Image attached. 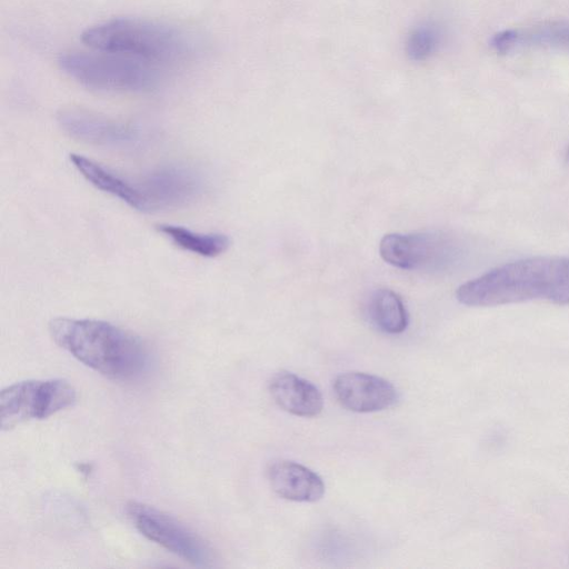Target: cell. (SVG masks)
<instances>
[{
  "label": "cell",
  "instance_id": "obj_1",
  "mask_svg": "<svg viewBox=\"0 0 569 569\" xmlns=\"http://www.w3.org/2000/svg\"><path fill=\"white\" fill-rule=\"evenodd\" d=\"M457 300L492 307L530 300L569 303V258L533 257L497 267L461 284Z\"/></svg>",
  "mask_w": 569,
  "mask_h": 569
},
{
  "label": "cell",
  "instance_id": "obj_2",
  "mask_svg": "<svg viewBox=\"0 0 569 569\" xmlns=\"http://www.w3.org/2000/svg\"><path fill=\"white\" fill-rule=\"evenodd\" d=\"M49 333L86 367L114 380L137 378L149 363L144 342L108 321L59 317L49 322Z\"/></svg>",
  "mask_w": 569,
  "mask_h": 569
},
{
  "label": "cell",
  "instance_id": "obj_3",
  "mask_svg": "<svg viewBox=\"0 0 569 569\" xmlns=\"http://www.w3.org/2000/svg\"><path fill=\"white\" fill-rule=\"evenodd\" d=\"M81 40L97 51L120 53L153 64L189 57L194 41L184 31L141 18H114L87 28Z\"/></svg>",
  "mask_w": 569,
  "mask_h": 569
},
{
  "label": "cell",
  "instance_id": "obj_4",
  "mask_svg": "<svg viewBox=\"0 0 569 569\" xmlns=\"http://www.w3.org/2000/svg\"><path fill=\"white\" fill-rule=\"evenodd\" d=\"M60 69L81 86L103 92H142L161 80L157 64L113 52H66Z\"/></svg>",
  "mask_w": 569,
  "mask_h": 569
},
{
  "label": "cell",
  "instance_id": "obj_5",
  "mask_svg": "<svg viewBox=\"0 0 569 569\" xmlns=\"http://www.w3.org/2000/svg\"><path fill=\"white\" fill-rule=\"evenodd\" d=\"M77 392L66 379H32L12 383L0 393L1 430L46 419L74 403Z\"/></svg>",
  "mask_w": 569,
  "mask_h": 569
},
{
  "label": "cell",
  "instance_id": "obj_6",
  "mask_svg": "<svg viewBox=\"0 0 569 569\" xmlns=\"http://www.w3.org/2000/svg\"><path fill=\"white\" fill-rule=\"evenodd\" d=\"M127 513L143 537L184 561L198 567L208 566L211 561L204 540L173 516L139 501H130Z\"/></svg>",
  "mask_w": 569,
  "mask_h": 569
},
{
  "label": "cell",
  "instance_id": "obj_7",
  "mask_svg": "<svg viewBox=\"0 0 569 569\" xmlns=\"http://www.w3.org/2000/svg\"><path fill=\"white\" fill-rule=\"evenodd\" d=\"M381 258L400 269H443L458 257L455 241L441 232L388 233L379 243Z\"/></svg>",
  "mask_w": 569,
  "mask_h": 569
},
{
  "label": "cell",
  "instance_id": "obj_8",
  "mask_svg": "<svg viewBox=\"0 0 569 569\" xmlns=\"http://www.w3.org/2000/svg\"><path fill=\"white\" fill-rule=\"evenodd\" d=\"M57 120L69 136L96 146L133 149L147 139L146 130L137 123L110 119L82 109H63Z\"/></svg>",
  "mask_w": 569,
  "mask_h": 569
},
{
  "label": "cell",
  "instance_id": "obj_9",
  "mask_svg": "<svg viewBox=\"0 0 569 569\" xmlns=\"http://www.w3.org/2000/svg\"><path fill=\"white\" fill-rule=\"evenodd\" d=\"M134 184L143 201V212L184 207L197 200L204 188L199 173L176 164L158 168Z\"/></svg>",
  "mask_w": 569,
  "mask_h": 569
},
{
  "label": "cell",
  "instance_id": "obj_10",
  "mask_svg": "<svg viewBox=\"0 0 569 569\" xmlns=\"http://www.w3.org/2000/svg\"><path fill=\"white\" fill-rule=\"evenodd\" d=\"M333 392L339 403L353 412H376L390 408L398 392L388 380L365 372L340 373L333 381Z\"/></svg>",
  "mask_w": 569,
  "mask_h": 569
},
{
  "label": "cell",
  "instance_id": "obj_11",
  "mask_svg": "<svg viewBox=\"0 0 569 569\" xmlns=\"http://www.w3.org/2000/svg\"><path fill=\"white\" fill-rule=\"evenodd\" d=\"M267 476L272 490L290 501L316 502L325 493V483L320 476L295 461H272Z\"/></svg>",
  "mask_w": 569,
  "mask_h": 569
},
{
  "label": "cell",
  "instance_id": "obj_12",
  "mask_svg": "<svg viewBox=\"0 0 569 569\" xmlns=\"http://www.w3.org/2000/svg\"><path fill=\"white\" fill-rule=\"evenodd\" d=\"M269 390L276 403L291 415L315 417L322 411L323 399L319 389L292 372H277L269 382Z\"/></svg>",
  "mask_w": 569,
  "mask_h": 569
},
{
  "label": "cell",
  "instance_id": "obj_13",
  "mask_svg": "<svg viewBox=\"0 0 569 569\" xmlns=\"http://www.w3.org/2000/svg\"><path fill=\"white\" fill-rule=\"evenodd\" d=\"M499 53L523 48H553L569 51V22H548L498 32L490 41Z\"/></svg>",
  "mask_w": 569,
  "mask_h": 569
},
{
  "label": "cell",
  "instance_id": "obj_14",
  "mask_svg": "<svg viewBox=\"0 0 569 569\" xmlns=\"http://www.w3.org/2000/svg\"><path fill=\"white\" fill-rule=\"evenodd\" d=\"M69 159L78 172L93 187L117 197L132 209L143 212V201L134 181L119 176L82 154L70 153Z\"/></svg>",
  "mask_w": 569,
  "mask_h": 569
},
{
  "label": "cell",
  "instance_id": "obj_15",
  "mask_svg": "<svg viewBox=\"0 0 569 569\" xmlns=\"http://www.w3.org/2000/svg\"><path fill=\"white\" fill-rule=\"evenodd\" d=\"M371 322L382 332L401 333L408 326V313L401 298L390 289L375 290L368 302Z\"/></svg>",
  "mask_w": 569,
  "mask_h": 569
},
{
  "label": "cell",
  "instance_id": "obj_16",
  "mask_svg": "<svg viewBox=\"0 0 569 569\" xmlns=\"http://www.w3.org/2000/svg\"><path fill=\"white\" fill-rule=\"evenodd\" d=\"M158 231L174 246L206 258H214L223 253L230 239L222 233H200L176 224H159Z\"/></svg>",
  "mask_w": 569,
  "mask_h": 569
},
{
  "label": "cell",
  "instance_id": "obj_17",
  "mask_svg": "<svg viewBox=\"0 0 569 569\" xmlns=\"http://www.w3.org/2000/svg\"><path fill=\"white\" fill-rule=\"evenodd\" d=\"M438 30L429 24L417 28L408 40V53L415 60H423L429 57L439 43Z\"/></svg>",
  "mask_w": 569,
  "mask_h": 569
}]
</instances>
